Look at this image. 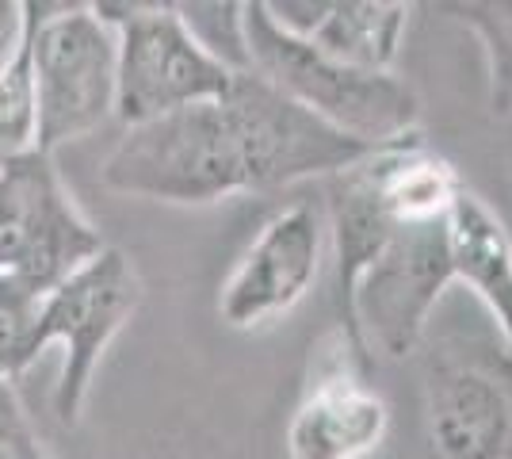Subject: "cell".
I'll return each instance as SVG.
<instances>
[{
    "mask_svg": "<svg viewBox=\"0 0 512 459\" xmlns=\"http://www.w3.org/2000/svg\"><path fill=\"white\" fill-rule=\"evenodd\" d=\"M383 146H367L321 123L264 77L234 73L226 96L127 127L107 153V192L203 207L306 176H337Z\"/></svg>",
    "mask_w": 512,
    "mask_h": 459,
    "instance_id": "6da1fadb",
    "label": "cell"
},
{
    "mask_svg": "<svg viewBox=\"0 0 512 459\" xmlns=\"http://www.w3.org/2000/svg\"><path fill=\"white\" fill-rule=\"evenodd\" d=\"M245 50L256 77L356 142L390 146L417 127L421 104L402 77L352 69L321 54L310 39L283 31L268 16L264 0L245 4Z\"/></svg>",
    "mask_w": 512,
    "mask_h": 459,
    "instance_id": "7a4b0ae2",
    "label": "cell"
},
{
    "mask_svg": "<svg viewBox=\"0 0 512 459\" xmlns=\"http://www.w3.org/2000/svg\"><path fill=\"white\" fill-rule=\"evenodd\" d=\"M39 96V153L100 131L115 115V31L92 4L23 0Z\"/></svg>",
    "mask_w": 512,
    "mask_h": 459,
    "instance_id": "3957f363",
    "label": "cell"
},
{
    "mask_svg": "<svg viewBox=\"0 0 512 459\" xmlns=\"http://www.w3.org/2000/svg\"><path fill=\"white\" fill-rule=\"evenodd\" d=\"M448 215L398 222L383 253L363 268L344 306V341L360 368L371 364V349L406 356L425 337L432 310L444 287L455 280L451 268Z\"/></svg>",
    "mask_w": 512,
    "mask_h": 459,
    "instance_id": "277c9868",
    "label": "cell"
},
{
    "mask_svg": "<svg viewBox=\"0 0 512 459\" xmlns=\"http://www.w3.org/2000/svg\"><path fill=\"white\" fill-rule=\"evenodd\" d=\"M115 31V119L127 127L226 96L234 73L188 35L172 4H92Z\"/></svg>",
    "mask_w": 512,
    "mask_h": 459,
    "instance_id": "5b68a950",
    "label": "cell"
},
{
    "mask_svg": "<svg viewBox=\"0 0 512 459\" xmlns=\"http://www.w3.org/2000/svg\"><path fill=\"white\" fill-rule=\"evenodd\" d=\"M104 253L100 230L73 203L50 153L0 165V268L46 295Z\"/></svg>",
    "mask_w": 512,
    "mask_h": 459,
    "instance_id": "8992f818",
    "label": "cell"
},
{
    "mask_svg": "<svg viewBox=\"0 0 512 459\" xmlns=\"http://www.w3.org/2000/svg\"><path fill=\"white\" fill-rule=\"evenodd\" d=\"M142 295L146 287L138 268L111 245H104V253H96L85 268H77L69 280L43 295L35 326V356L46 345H62L65 352L62 375L54 387V414L62 425L81 421L100 356L134 318Z\"/></svg>",
    "mask_w": 512,
    "mask_h": 459,
    "instance_id": "52a82bcc",
    "label": "cell"
},
{
    "mask_svg": "<svg viewBox=\"0 0 512 459\" xmlns=\"http://www.w3.org/2000/svg\"><path fill=\"white\" fill-rule=\"evenodd\" d=\"M325 249V211L314 199L283 207L237 261L222 287L218 314L234 329H253L287 314L314 287Z\"/></svg>",
    "mask_w": 512,
    "mask_h": 459,
    "instance_id": "ba28073f",
    "label": "cell"
},
{
    "mask_svg": "<svg viewBox=\"0 0 512 459\" xmlns=\"http://www.w3.org/2000/svg\"><path fill=\"white\" fill-rule=\"evenodd\" d=\"M436 459H512V368L478 352H440L428 368Z\"/></svg>",
    "mask_w": 512,
    "mask_h": 459,
    "instance_id": "9c48e42d",
    "label": "cell"
},
{
    "mask_svg": "<svg viewBox=\"0 0 512 459\" xmlns=\"http://www.w3.org/2000/svg\"><path fill=\"white\" fill-rule=\"evenodd\" d=\"M386 402L344 364L314 375L287 425L291 459H367L386 437Z\"/></svg>",
    "mask_w": 512,
    "mask_h": 459,
    "instance_id": "30bf717a",
    "label": "cell"
},
{
    "mask_svg": "<svg viewBox=\"0 0 512 459\" xmlns=\"http://www.w3.org/2000/svg\"><path fill=\"white\" fill-rule=\"evenodd\" d=\"M448 241L455 280H463L486 303L512 345V241L505 226L482 199L463 188L451 203Z\"/></svg>",
    "mask_w": 512,
    "mask_h": 459,
    "instance_id": "8fae6325",
    "label": "cell"
},
{
    "mask_svg": "<svg viewBox=\"0 0 512 459\" xmlns=\"http://www.w3.org/2000/svg\"><path fill=\"white\" fill-rule=\"evenodd\" d=\"M406 4L386 0H329L321 23L310 31V43L321 54L352 69L390 73L398 58V43L406 31Z\"/></svg>",
    "mask_w": 512,
    "mask_h": 459,
    "instance_id": "7c38bea8",
    "label": "cell"
},
{
    "mask_svg": "<svg viewBox=\"0 0 512 459\" xmlns=\"http://www.w3.org/2000/svg\"><path fill=\"white\" fill-rule=\"evenodd\" d=\"M39 150V96L31 69V35L23 20V43L0 69V165Z\"/></svg>",
    "mask_w": 512,
    "mask_h": 459,
    "instance_id": "4fadbf2b",
    "label": "cell"
},
{
    "mask_svg": "<svg viewBox=\"0 0 512 459\" xmlns=\"http://www.w3.org/2000/svg\"><path fill=\"white\" fill-rule=\"evenodd\" d=\"M482 39L490 58V104L493 115H512V0H467L440 4Z\"/></svg>",
    "mask_w": 512,
    "mask_h": 459,
    "instance_id": "5bb4252c",
    "label": "cell"
},
{
    "mask_svg": "<svg viewBox=\"0 0 512 459\" xmlns=\"http://www.w3.org/2000/svg\"><path fill=\"white\" fill-rule=\"evenodd\" d=\"M180 23L188 27L195 43L211 54L214 62L230 73H249V50H245V4L234 0H192V4H172Z\"/></svg>",
    "mask_w": 512,
    "mask_h": 459,
    "instance_id": "9a60e30c",
    "label": "cell"
},
{
    "mask_svg": "<svg viewBox=\"0 0 512 459\" xmlns=\"http://www.w3.org/2000/svg\"><path fill=\"white\" fill-rule=\"evenodd\" d=\"M0 459H50L23 414L12 383H0Z\"/></svg>",
    "mask_w": 512,
    "mask_h": 459,
    "instance_id": "2e32d148",
    "label": "cell"
},
{
    "mask_svg": "<svg viewBox=\"0 0 512 459\" xmlns=\"http://www.w3.org/2000/svg\"><path fill=\"white\" fill-rule=\"evenodd\" d=\"M23 43V4L20 0H0V69L12 62V54Z\"/></svg>",
    "mask_w": 512,
    "mask_h": 459,
    "instance_id": "e0dca14e",
    "label": "cell"
},
{
    "mask_svg": "<svg viewBox=\"0 0 512 459\" xmlns=\"http://www.w3.org/2000/svg\"><path fill=\"white\" fill-rule=\"evenodd\" d=\"M23 295H35V291H27L16 276H8V272L0 268V310H4L8 303H16V299H23Z\"/></svg>",
    "mask_w": 512,
    "mask_h": 459,
    "instance_id": "ac0fdd59",
    "label": "cell"
},
{
    "mask_svg": "<svg viewBox=\"0 0 512 459\" xmlns=\"http://www.w3.org/2000/svg\"><path fill=\"white\" fill-rule=\"evenodd\" d=\"M0 383H8V372H4V364H0Z\"/></svg>",
    "mask_w": 512,
    "mask_h": 459,
    "instance_id": "d6986e66",
    "label": "cell"
}]
</instances>
